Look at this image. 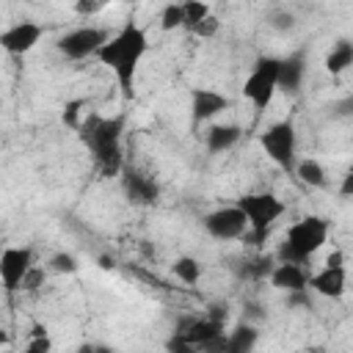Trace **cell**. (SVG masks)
Masks as SVG:
<instances>
[{"label":"cell","instance_id":"cell-1","mask_svg":"<svg viewBox=\"0 0 353 353\" xmlns=\"http://www.w3.org/2000/svg\"><path fill=\"white\" fill-rule=\"evenodd\" d=\"M146 50H149L146 30L138 22L127 19L116 33H110V39L94 55L102 66H108L113 72L124 99L135 97V74H138V66H141Z\"/></svg>","mask_w":353,"mask_h":353},{"label":"cell","instance_id":"cell-2","mask_svg":"<svg viewBox=\"0 0 353 353\" xmlns=\"http://www.w3.org/2000/svg\"><path fill=\"white\" fill-rule=\"evenodd\" d=\"M124 113L119 116H99V113H88L80 124V141L83 146L94 154L97 168L105 176H119L124 168V149H121V138H124Z\"/></svg>","mask_w":353,"mask_h":353},{"label":"cell","instance_id":"cell-3","mask_svg":"<svg viewBox=\"0 0 353 353\" xmlns=\"http://www.w3.org/2000/svg\"><path fill=\"white\" fill-rule=\"evenodd\" d=\"M328 221L320 215H303L295 223L287 226V234L279 245V262H290V265H306L328 240Z\"/></svg>","mask_w":353,"mask_h":353},{"label":"cell","instance_id":"cell-4","mask_svg":"<svg viewBox=\"0 0 353 353\" xmlns=\"http://www.w3.org/2000/svg\"><path fill=\"white\" fill-rule=\"evenodd\" d=\"M234 207L245 215V223H248V232H251V240H254V245H259L265 237H268V232L273 229V223L284 215V201L276 196V193H270V190H259V193H243L237 201H234Z\"/></svg>","mask_w":353,"mask_h":353},{"label":"cell","instance_id":"cell-5","mask_svg":"<svg viewBox=\"0 0 353 353\" xmlns=\"http://www.w3.org/2000/svg\"><path fill=\"white\" fill-rule=\"evenodd\" d=\"M276 91H279V58L262 55L256 58V63L251 66L243 83V97L254 105V110H268Z\"/></svg>","mask_w":353,"mask_h":353},{"label":"cell","instance_id":"cell-6","mask_svg":"<svg viewBox=\"0 0 353 353\" xmlns=\"http://www.w3.org/2000/svg\"><path fill=\"white\" fill-rule=\"evenodd\" d=\"M259 143L265 149V154L284 171H292L295 163H298V132H295V124L292 119H279L273 121L262 135H259Z\"/></svg>","mask_w":353,"mask_h":353},{"label":"cell","instance_id":"cell-7","mask_svg":"<svg viewBox=\"0 0 353 353\" xmlns=\"http://www.w3.org/2000/svg\"><path fill=\"white\" fill-rule=\"evenodd\" d=\"M110 39V30L99 28V25H80L66 30L63 36H58L55 50L66 58V61H85L91 55L99 52V47Z\"/></svg>","mask_w":353,"mask_h":353},{"label":"cell","instance_id":"cell-8","mask_svg":"<svg viewBox=\"0 0 353 353\" xmlns=\"http://www.w3.org/2000/svg\"><path fill=\"white\" fill-rule=\"evenodd\" d=\"M201 223H204V232L212 240H240L248 232L245 215L234 204H226V207H218V210L207 212L201 218Z\"/></svg>","mask_w":353,"mask_h":353},{"label":"cell","instance_id":"cell-9","mask_svg":"<svg viewBox=\"0 0 353 353\" xmlns=\"http://www.w3.org/2000/svg\"><path fill=\"white\" fill-rule=\"evenodd\" d=\"M33 268V251L28 245H8L0 251V284L6 292H17Z\"/></svg>","mask_w":353,"mask_h":353},{"label":"cell","instance_id":"cell-10","mask_svg":"<svg viewBox=\"0 0 353 353\" xmlns=\"http://www.w3.org/2000/svg\"><path fill=\"white\" fill-rule=\"evenodd\" d=\"M41 36H44V28L39 22L19 19V22H11L6 30H0V47L8 55H28L30 50H36Z\"/></svg>","mask_w":353,"mask_h":353},{"label":"cell","instance_id":"cell-11","mask_svg":"<svg viewBox=\"0 0 353 353\" xmlns=\"http://www.w3.org/2000/svg\"><path fill=\"white\" fill-rule=\"evenodd\" d=\"M174 334L182 336L185 342L201 347V345H207V342H212L215 336L223 334V323H221V320H212L210 314H204V317L188 314V317H182V320L174 325Z\"/></svg>","mask_w":353,"mask_h":353},{"label":"cell","instance_id":"cell-12","mask_svg":"<svg viewBox=\"0 0 353 353\" xmlns=\"http://www.w3.org/2000/svg\"><path fill=\"white\" fill-rule=\"evenodd\" d=\"M226 108H229V97L221 94V91H215V88H193L190 91V119L196 124L212 121Z\"/></svg>","mask_w":353,"mask_h":353},{"label":"cell","instance_id":"cell-13","mask_svg":"<svg viewBox=\"0 0 353 353\" xmlns=\"http://www.w3.org/2000/svg\"><path fill=\"white\" fill-rule=\"evenodd\" d=\"M306 290L331 301L342 298L347 290V268H320L317 273H309Z\"/></svg>","mask_w":353,"mask_h":353},{"label":"cell","instance_id":"cell-14","mask_svg":"<svg viewBox=\"0 0 353 353\" xmlns=\"http://www.w3.org/2000/svg\"><path fill=\"white\" fill-rule=\"evenodd\" d=\"M306 77V52L295 50L287 58H279V91L298 94Z\"/></svg>","mask_w":353,"mask_h":353},{"label":"cell","instance_id":"cell-15","mask_svg":"<svg viewBox=\"0 0 353 353\" xmlns=\"http://www.w3.org/2000/svg\"><path fill=\"white\" fill-rule=\"evenodd\" d=\"M268 281L273 290L279 292H298V290H306V281H309V273L303 265H290V262H276L273 270L268 273Z\"/></svg>","mask_w":353,"mask_h":353},{"label":"cell","instance_id":"cell-16","mask_svg":"<svg viewBox=\"0 0 353 353\" xmlns=\"http://www.w3.org/2000/svg\"><path fill=\"white\" fill-rule=\"evenodd\" d=\"M124 176H121V185H124V193H127V199L132 201V204H154L157 201V196H160V188H157V182L152 179V176H146V174H141V171H121Z\"/></svg>","mask_w":353,"mask_h":353},{"label":"cell","instance_id":"cell-17","mask_svg":"<svg viewBox=\"0 0 353 353\" xmlns=\"http://www.w3.org/2000/svg\"><path fill=\"white\" fill-rule=\"evenodd\" d=\"M240 138H243V130L237 124H212L207 130L204 143H207V152L210 154H223V152L234 149Z\"/></svg>","mask_w":353,"mask_h":353},{"label":"cell","instance_id":"cell-18","mask_svg":"<svg viewBox=\"0 0 353 353\" xmlns=\"http://www.w3.org/2000/svg\"><path fill=\"white\" fill-rule=\"evenodd\" d=\"M292 174L306 185V188H325L328 185V174H325V165L317 160V157H298Z\"/></svg>","mask_w":353,"mask_h":353},{"label":"cell","instance_id":"cell-19","mask_svg":"<svg viewBox=\"0 0 353 353\" xmlns=\"http://www.w3.org/2000/svg\"><path fill=\"white\" fill-rule=\"evenodd\" d=\"M259 342V331L251 323H240L234 331L226 334V353H254Z\"/></svg>","mask_w":353,"mask_h":353},{"label":"cell","instance_id":"cell-20","mask_svg":"<svg viewBox=\"0 0 353 353\" xmlns=\"http://www.w3.org/2000/svg\"><path fill=\"white\" fill-rule=\"evenodd\" d=\"M350 66H353V41L350 39H339L325 55V72L328 74H342Z\"/></svg>","mask_w":353,"mask_h":353},{"label":"cell","instance_id":"cell-21","mask_svg":"<svg viewBox=\"0 0 353 353\" xmlns=\"http://www.w3.org/2000/svg\"><path fill=\"white\" fill-rule=\"evenodd\" d=\"M171 273H174V276L182 281V284L193 287V284H199V279H201L204 268H201V262H199L196 256H188V254H182V256H176V259H174V265H171Z\"/></svg>","mask_w":353,"mask_h":353},{"label":"cell","instance_id":"cell-22","mask_svg":"<svg viewBox=\"0 0 353 353\" xmlns=\"http://www.w3.org/2000/svg\"><path fill=\"white\" fill-rule=\"evenodd\" d=\"M212 17V6L210 3H204V0H185L182 3V19H185V30H196L204 19H210Z\"/></svg>","mask_w":353,"mask_h":353},{"label":"cell","instance_id":"cell-23","mask_svg":"<svg viewBox=\"0 0 353 353\" xmlns=\"http://www.w3.org/2000/svg\"><path fill=\"white\" fill-rule=\"evenodd\" d=\"M88 108V99H69L66 105H63V113H61V119H63V124L66 127H72V130H80V124H83V119L91 113V110H85Z\"/></svg>","mask_w":353,"mask_h":353},{"label":"cell","instance_id":"cell-24","mask_svg":"<svg viewBox=\"0 0 353 353\" xmlns=\"http://www.w3.org/2000/svg\"><path fill=\"white\" fill-rule=\"evenodd\" d=\"M270 270H273V256H254V259H243V268H237V276L265 279Z\"/></svg>","mask_w":353,"mask_h":353},{"label":"cell","instance_id":"cell-25","mask_svg":"<svg viewBox=\"0 0 353 353\" xmlns=\"http://www.w3.org/2000/svg\"><path fill=\"white\" fill-rule=\"evenodd\" d=\"M47 270H50V273H58V276H72V273L80 270V262H77L74 254H69V251H58V254L50 256Z\"/></svg>","mask_w":353,"mask_h":353},{"label":"cell","instance_id":"cell-26","mask_svg":"<svg viewBox=\"0 0 353 353\" xmlns=\"http://www.w3.org/2000/svg\"><path fill=\"white\" fill-rule=\"evenodd\" d=\"M265 19H268V25H270L276 33H287V30H292V28H295V14H292L290 8H284V6L270 8Z\"/></svg>","mask_w":353,"mask_h":353},{"label":"cell","instance_id":"cell-27","mask_svg":"<svg viewBox=\"0 0 353 353\" xmlns=\"http://www.w3.org/2000/svg\"><path fill=\"white\" fill-rule=\"evenodd\" d=\"M185 25L182 19V3H168L160 8V28L163 30H179Z\"/></svg>","mask_w":353,"mask_h":353},{"label":"cell","instance_id":"cell-28","mask_svg":"<svg viewBox=\"0 0 353 353\" xmlns=\"http://www.w3.org/2000/svg\"><path fill=\"white\" fill-rule=\"evenodd\" d=\"M22 353H52V339H50V334L28 336V345H25Z\"/></svg>","mask_w":353,"mask_h":353},{"label":"cell","instance_id":"cell-29","mask_svg":"<svg viewBox=\"0 0 353 353\" xmlns=\"http://www.w3.org/2000/svg\"><path fill=\"white\" fill-rule=\"evenodd\" d=\"M287 306L290 309H312V292L309 290H298V292H287Z\"/></svg>","mask_w":353,"mask_h":353},{"label":"cell","instance_id":"cell-30","mask_svg":"<svg viewBox=\"0 0 353 353\" xmlns=\"http://www.w3.org/2000/svg\"><path fill=\"white\" fill-rule=\"evenodd\" d=\"M165 353H199V347L190 345V342H185L182 336L171 334V336L165 339Z\"/></svg>","mask_w":353,"mask_h":353},{"label":"cell","instance_id":"cell-31","mask_svg":"<svg viewBox=\"0 0 353 353\" xmlns=\"http://www.w3.org/2000/svg\"><path fill=\"white\" fill-rule=\"evenodd\" d=\"M105 8V3H72V11L74 14H83V17H94Z\"/></svg>","mask_w":353,"mask_h":353},{"label":"cell","instance_id":"cell-32","mask_svg":"<svg viewBox=\"0 0 353 353\" xmlns=\"http://www.w3.org/2000/svg\"><path fill=\"white\" fill-rule=\"evenodd\" d=\"M323 268H345V251L342 248H334L328 256H325V265Z\"/></svg>","mask_w":353,"mask_h":353},{"label":"cell","instance_id":"cell-33","mask_svg":"<svg viewBox=\"0 0 353 353\" xmlns=\"http://www.w3.org/2000/svg\"><path fill=\"white\" fill-rule=\"evenodd\" d=\"M215 30H218V19H215V17H210V19H204L193 33H196V36H212Z\"/></svg>","mask_w":353,"mask_h":353},{"label":"cell","instance_id":"cell-34","mask_svg":"<svg viewBox=\"0 0 353 353\" xmlns=\"http://www.w3.org/2000/svg\"><path fill=\"white\" fill-rule=\"evenodd\" d=\"M41 276H44V273L33 265V268H30V273L25 276V281H22V287H19V290H36V284H39V279H41Z\"/></svg>","mask_w":353,"mask_h":353},{"label":"cell","instance_id":"cell-35","mask_svg":"<svg viewBox=\"0 0 353 353\" xmlns=\"http://www.w3.org/2000/svg\"><path fill=\"white\" fill-rule=\"evenodd\" d=\"M353 193V171H345V176H342V188H339V196L342 199H347Z\"/></svg>","mask_w":353,"mask_h":353},{"label":"cell","instance_id":"cell-36","mask_svg":"<svg viewBox=\"0 0 353 353\" xmlns=\"http://www.w3.org/2000/svg\"><path fill=\"white\" fill-rule=\"evenodd\" d=\"M97 262H99L102 270H113V268H116V259H113V256H99Z\"/></svg>","mask_w":353,"mask_h":353},{"label":"cell","instance_id":"cell-37","mask_svg":"<svg viewBox=\"0 0 353 353\" xmlns=\"http://www.w3.org/2000/svg\"><path fill=\"white\" fill-rule=\"evenodd\" d=\"M94 350H97V342H80L74 347V353H94Z\"/></svg>","mask_w":353,"mask_h":353},{"label":"cell","instance_id":"cell-38","mask_svg":"<svg viewBox=\"0 0 353 353\" xmlns=\"http://www.w3.org/2000/svg\"><path fill=\"white\" fill-rule=\"evenodd\" d=\"M94 353H116V347L113 345H102V342H97V350Z\"/></svg>","mask_w":353,"mask_h":353},{"label":"cell","instance_id":"cell-39","mask_svg":"<svg viewBox=\"0 0 353 353\" xmlns=\"http://www.w3.org/2000/svg\"><path fill=\"white\" fill-rule=\"evenodd\" d=\"M0 345H8V331L6 328H0Z\"/></svg>","mask_w":353,"mask_h":353},{"label":"cell","instance_id":"cell-40","mask_svg":"<svg viewBox=\"0 0 353 353\" xmlns=\"http://www.w3.org/2000/svg\"><path fill=\"white\" fill-rule=\"evenodd\" d=\"M298 353H323L320 347H306V350H298Z\"/></svg>","mask_w":353,"mask_h":353},{"label":"cell","instance_id":"cell-41","mask_svg":"<svg viewBox=\"0 0 353 353\" xmlns=\"http://www.w3.org/2000/svg\"><path fill=\"white\" fill-rule=\"evenodd\" d=\"M0 251H3V248H0Z\"/></svg>","mask_w":353,"mask_h":353}]
</instances>
